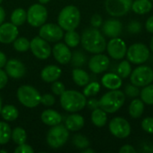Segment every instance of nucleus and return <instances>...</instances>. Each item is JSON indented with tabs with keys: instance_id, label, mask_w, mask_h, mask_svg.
<instances>
[{
	"instance_id": "obj_1",
	"label": "nucleus",
	"mask_w": 153,
	"mask_h": 153,
	"mask_svg": "<svg viewBox=\"0 0 153 153\" xmlns=\"http://www.w3.org/2000/svg\"><path fill=\"white\" fill-rule=\"evenodd\" d=\"M81 42L86 51L93 54L102 53L107 48V42L103 35L94 27L86 29L83 31Z\"/></svg>"
},
{
	"instance_id": "obj_2",
	"label": "nucleus",
	"mask_w": 153,
	"mask_h": 153,
	"mask_svg": "<svg viewBox=\"0 0 153 153\" xmlns=\"http://www.w3.org/2000/svg\"><path fill=\"white\" fill-rule=\"evenodd\" d=\"M60 103L62 108L68 112L81 111L87 103L86 97L83 93L77 91H65L60 95Z\"/></svg>"
},
{
	"instance_id": "obj_33",
	"label": "nucleus",
	"mask_w": 153,
	"mask_h": 153,
	"mask_svg": "<svg viewBox=\"0 0 153 153\" xmlns=\"http://www.w3.org/2000/svg\"><path fill=\"white\" fill-rule=\"evenodd\" d=\"M11 135L12 130L10 126L4 122H0V144H6L10 141Z\"/></svg>"
},
{
	"instance_id": "obj_19",
	"label": "nucleus",
	"mask_w": 153,
	"mask_h": 153,
	"mask_svg": "<svg viewBox=\"0 0 153 153\" xmlns=\"http://www.w3.org/2000/svg\"><path fill=\"white\" fill-rule=\"evenodd\" d=\"M122 22L117 19L107 20L102 25L103 33L109 38H117L122 33Z\"/></svg>"
},
{
	"instance_id": "obj_24",
	"label": "nucleus",
	"mask_w": 153,
	"mask_h": 153,
	"mask_svg": "<svg viewBox=\"0 0 153 153\" xmlns=\"http://www.w3.org/2000/svg\"><path fill=\"white\" fill-rule=\"evenodd\" d=\"M153 3L151 0H134L131 9L137 14H145L152 11Z\"/></svg>"
},
{
	"instance_id": "obj_51",
	"label": "nucleus",
	"mask_w": 153,
	"mask_h": 153,
	"mask_svg": "<svg viewBox=\"0 0 153 153\" xmlns=\"http://www.w3.org/2000/svg\"><path fill=\"white\" fill-rule=\"evenodd\" d=\"M4 17H5V12H4V8L0 6V25L3 23V22L4 20Z\"/></svg>"
},
{
	"instance_id": "obj_46",
	"label": "nucleus",
	"mask_w": 153,
	"mask_h": 153,
	"mask_svg": "<svg viewBox=\"0 0 153 153\" xmlns=\"http://www.w3.org/2000/svg\"><path fill=\"white\" fill-rule=\"evenodd\" d=\"M7 82H8L7 74L0 68V90H2L6 85Z\"/></svg>"
},
{
	"instance_id": "obj_37",
	"label": "nucleus",
	"mask_w": 153,
	"mask_h": 153,
	"mask_svg": "<svg viewBox=\"0 0 153 153\" xmlns=\"http://www.w3.org/2000/svg\"><path fill=\"white\" fill-rule=\"evenodd\" d=\"M100 91V83L97 82H89L87 85H85V88L83 90V94L85 97H91V96H94L97 93H99Z\"/></svg>"
},
{
	"instance_id": "obj_6",
	"label": "nucleus",
	"mask_w": 153,
	"mask_h": 153,
	"mask_svg": "<svg viewBox=\"0 0 153 153\" xmlns=\"http://www.w3.org/2000/svg\"><path fill=\"white\" fill-rule=\"evenodd\" d=\"M69 132L65 126L63 125H56L54 126L48 133L47 135V142L48 144L54 149H57L62 147L68 140Z\"/></svg>"
},
{
	"instance_id": "obj_25",
	"label": "nucleus",
	"mask_w": 153,
	"mask_h": 153,
	"mask_svg": "<svg viewBox=\"0 0 153 153\" xmlns=\"http://www.w3.org/2000/svg\"><path fill=\"white\" fill-rule=\"evenodd\" d=\"M129 115L132 118L137 119L142 117L144 111V102L140 99H134L129 105Z\"/></svg>"
},
{
	"instance_id": "obj_29",
	"label": "nucleus",
	"mask_w": 153,
	"mask_h": 153,
	"mask_svg": "<svg viewBox=\"0 0 153 153\" xmlns=\"http://www.w3.org/2000/svg\"><path fill=\"white\" fill-rule=\"evenodd\" d=\"M27 20V13L22 8H17L15 9L12 15H11V21L12 23H13L16 26L22 25L25 21Z\"/></svg>"
},
{
	"instance_id": "obj_48",
	"label": "nucleus",
	"mask_w": 153,
	"mask_h": 153,
	"mask_svg": "<svg viewBox=\"0 0 153 153\" xmlns=\"http://www.w3.org/2000/svg\"><path fill=\"white\" fill-rule=\"evenodd\" d=\"M119 152L120 153H136L135 149L130 145V144H126V145H124L120 150H119Z\"/></svg>"
},
{
	"instance_id": "obj_55",
	"label": "nucleus",
	"mask_w": 153,
	"mask_h": 153,
	"mask_svg": "<svg viewBox=\"0 0 153 153\" xmlns=\"http://www.w3.org/2000/svg\"><path fill=\"white\" fill-rule=\"evenodd\" d=\"M1 110H2V100L0 97V114H1Z\"/></svg>"
},
{
	"instance_id": "obj_57",
	"label": "nucleus",
	"mask_w": 153,
	"mask_h": 153,
	"mask_svg": "<svg viewBox=\"0 0 153 153\" xmlns=\"http://www.w3.org/2000/svg\"><path fill=\"white\" fill-rule=\"evenodd\" d=\"M2 1H3V0H0V4H1V3H2Z\"/></svg>"
},
{
	"instance_id": "obj_22",
	"label": "nucleus",
	"mask_w": 153,
	"mask_h": 153,
	"mask_svg": "<svg viewBox=\"0 0 153 153\" xmlns=\"http://www.w3.org/2000/svg\"><path fill=\"white\" fill-rule=\"evenodd\" d=\"M65 127L68 131L76 132L81 130L84 126V118L78 114H73L66 117L65 119Z\"/></svg>"
},
{
	"instance_id": "obj_47",
	"label": "nucleus",
	"mask_w": 153,
	"mask_h": 153,
	"mask_svg": "<svg viewBox=\"0 0 153 153\" xmlns=\"http://www.w3.org/2000/svg\"><path fill=\"white\" fill-rule=\"evenodd\" d=\"M86 105H87L88 108H89L90 109H91V110H94V109L100 108V102H99V100H96V99H91L90 100L87 101Z\"/></svg>"
},
{
	"instance_id": "obj_15",
	"label": "nucleus",
	"mask_w": 153,
	"mask_h": 153,
	"mask_svg": "<svg viewBox=\"0 0 153 153\" xmlns=\"http://www.w3.org/2000/svg\"><path fill=\"white\" fill-rule=\"evenodd\" d=\"M109 58L100 53L93 56L89 61V68L94 74H101L109 66Z\"/></svg>"
},
{
	"instance_id": "obj_14",
	"label": "nucleus",
	"mask_w": 153,
	"mask_h": 153,
	"mask_svg": "<svg viewBox=\"0 0 153 153\" xmlns=\"http://www.w3.org/2000/svg\"><path fill=\"white\" fill-rule=\"evenodd\" d=\"M107 50L108 55L116 60H120L123 59L126 55V51H127V47L126 42L119 39L118 37L117 38H112L108 45H107Z\"/></svg>"
},
{
	"instance_id": "obj_21",
	"label": "nucleus",
	"mask_w": 153,
	"mask_h": 153,
	"mask_svg": "<svg viewBox=\"0 0 153 153\" xmlns=\"http://www.w3.org/2000/svg\"><path fill=\"white\" fill-rule=\"evenodd\" d=\"M101 82L108 90H118L122 86V78L118 74L108 73L103 75Z\"/></svg>"
},
{
	"instance_id": "obj_11",
	"label": "nucleus",
	"mask_w": 153,
	"mask_h": 153,
	"mask_svg": "<svg viewBox=\"0 0 153 153\" xmlns=\"http://www.w3.org/2000/svg\"><path fill=\"white\" fill-rule=\"evenodd\" d=\"M110 133L120 139L126 138L131 134V126L129 122L120 117H117L111 119L108 125Z\"/></svg>"
},
{
	"instance_id": "obj_4",
	"label": "nucleus",
	"mask_w": 153,
	"mask_h": 153,
	"mask_svg": "<svg viewBox=\"0 0 153 153\" xmlns=\"http://www.w3.org/2000/svg\"><path fill=\"white\" fill-rule=\"evenodd\" d=\"M80 21V11L74 5H67L64 7L58 15V24L65 30H75L79 26Z\"/></svg>"
},
{
	"instance_id": "obj_28",
	"label": "nucleus",
	"mask_w": 153,
	"mask_h": 153,
	"mask_svg": "<svg viewBox=\"0 0 153 153\" xmlns=\"http://www.w3.org/2000/svg\"><path fill=\"white\" fill-rule=\"evenodd\" d=\"M1 116L2 117L9 122L14 121L18 116H19V112L17 110V108L13 106V105H6L4 108H2L1 110Z\"/></svg>"
},
{
	"instance_id": "obj_38",
	"label": "nucleus",
	"mask_w": 153,
	"mask_h": 153,
	"mask_svg": "<svg viewBox=\"0 0 153 153\" xmlns=\"http://www.w3.org/2000/svg\"><path fill=\"white\" fill-rule=\"evenodd\" d=\"M71 61H72L73 65H74L76 67H80V66H82V65H83L85 64V62H86V56L82 54V52H81V51H75L72 55Z\"/></svg>"
},
{
	"instance_id": "obj_54",
	"label": "nucleus",
	"mask_w": 153,
	"mask_h": 153,
	"mask_svg": "<svg viewBox=\"0 0 153 153\" xmlns=\"http://www.w3.org/2000/svg\"><path fill=\"white\" fill-rule=\"evenodd\" d=\"M151 49L152 50L153 52V37L152 38V40H151Z\"/></svg>"
},
{
	"instance_id": "obj_44",
	"label": "nucleus",
	"mask_w": 153,
	"mask_h": 153,
	"mask_svg": "<svg viewBox=\"0 0 153 153\" xmlns=\"http://www.w3.org/2000/svg\"><path fill=\"white\" fill-rule=\"evenodd\" d=\"M14 152L15 153H33L34 151L33 149L28 145V144H25V143H22V144H20L15 150H14Z\"/></svg>"
},
{
	"instance_id": "obj_10",
	"label": "nucleus",
	"mask_w": 153,
	"mask_h": 153,
	"mask_svg": "<svg viewBox=\"0 0 153 153\" xmlns=\"http://www.w3.org/2000/svg\"><path fill=\"white\" fill-rule=\"evenodd\" d=\"M132 4L133 0H106L105 7L109 15L120 17L131 10Z\"/></svg>"
},
{
	"instance_id": "obj_8",
	"label": "nucleus",
	"mask_w": 153,
	"mask_h": 153,
	"mask_svg": "<svg viewBox=\"0 0 153 153\" xmlns=\"http://www.w3.org/2000/svg\"><path fill=\"white\" fill-rule=\"evenodd\" d=\"M130 81L134 85L144 87L153 82V70L147 65H140L131 73Z\"/></svg>"
},
{
	"instance_id": "obj_36",
	"label": "nucleus",
	"mask_w": 153,
	"mask_h": 153,
	"mask_svg": "<svg viewBox=\"0 0 153 153\" xmlns=\"http://www.w3.org/2000/svg\"><path fill=\"white\" fill-rule=\"evenodd\" d=\"M73 143L77 149H80V150H84L90 146V142L87 139V137L82 134L74 135L73 138Z\"/></svg>"
},
{
	"instance_id": "obj_50",
	"label": "nucleus",
	"mask_w": 153,
	"mask_h": 153,
	"mask_svg": "<svg viewBox=\"0 0 153 153\" xmlns=\"http://www.w3.org/2000/svg\"><path fill=\"white\" fill-rule=\"evenodd\" d=\"M6 62H7V59H6L5 55H4L3 52H1V51H0V68L4 67V65H5Z\"/></svg>"
},
{
	"instance_id": "obj_49",
	"label": "nucleus",
	"mask_w": 153,
	"mask_h": 153,
	"mask_svg": "<svg viewBox=\"0 0 153 153\" xmlns=\"http://www.w3.org/2000/svg\"><path fill=\"white\" fill-rule=\"evenodd\" d=\"M145 28L147 31H149L150 33H153V15L147 19L145 22Z\"/></svg>"
},
{
	"instance_id": "obj_45",
	"label": "nucleus",
	"mask_w": 153,
	"mask_h": 153,
	"mask_svg": "<svg viewBox=\"0 0 153 153\" xmlns=\"http://www.w3.org/2000/svg\"><path fill=\"white\" fill-rule=\"evenodd\" d=\"M91 23L94 28H99L103 24V20L102 17L100 14H94L92 15L91 19Z\"/></svg>"
},
{
	"instance_id": "obj_23",
	"label": "nucleus",
	"mask_w": 153,
	"mask_h": 153,
	"mask_svg": "<svg viewBox=\"0 0 153 153\" xmlns=\"http://www.w3.org/2000/svg\"><path fill=\"white\" fill-rule=\"evenodd\" d=\"M62 116L53 109H47L41 114L42 122L49 126H54L60 124L62 122Z\"/></svg>"
},
{
	"instance_id": "obj_5",
	"label": "nucleus",
	"mask_w": 153,
	"mask_h": 153,
	"mask_svg": "<svg viewBox=\"0 0 153 153\" xmlns=\"http://www.w3.org/2000/svg\"><path fill=\"white\" fill-rule=\"evenodd\" d=\"M19 101L27 108H35L40 103L41 95L39 92L30 85H22L17 91Z\"/></svg>"
},
{
	"instance_id": "obj_31",
	"label": "nucleus",
	"mask_w": 153,
	"mask_h": 153,
	"mask_svg": "<svg viewBox=\"0 0 153 153\" xmlns=\"http://www.w3.org/2000/svg\"><path fill=\"white\" fill-rule=\"evenodd\" d=\"M12 140L13 141L14 143L20 145L22 143H25L27 140V134L25 130L22 127H16L12 131V135H11Z\"/></svg>"
},
{
	"instance_id": "obj_39",
	"label": "nucleus",
	"mask_w": 153,
	"mask_h": 153,
	"mask_svg": "<svg viewBox=\"0 0 153 153\" xmlns=\"http://www.w3.org/2000/svg\"><path fill=\"white\" fill-rule=\"evenodd\" d=\"M140 89L138 86L132 84H127L125 88V94L128 96L129 98H137L140 95Z\"/></svg>"
},
{
	"instance_id": "obj_20",
	"label": "nucleus",
	"mask_w": 153,
	"mask_h": 153,
	"mask_svg": "<svg viewBox=\"0 0 153 153\" xmlns=\"http://www.w3.org/2000/svg\"><path fill=\"white\" fill-rule=\"evenodd\" d=\"M62 70L56 65H48L41 71L40 76L41 79L46 82H53L57 81V79L61 76Z\"/></svg>"
},
{
	"instance_id": "obj_18",
	"label": "nucleus",
	"mask_w": 153,
	"mask_h": 153,
	"mask_svg": "<svg viewBox=\"0 0 153 153\" xmlns=\"http://www.w3.org/2000/svg\"><path fill=\"white\" fill-rule=\"evenodd\" d=\"M53 55L56 60L61 65L69 63L72 58V52L70 51L68 46L64 43H57L54 46Z\"/></svg>"
},
{
	"instance_id": "obj_12",
	"label": "nucleus",
	"mask_w": 153,
	"mask_h": 153,
	"mask_svg": "<svg viewBox=\"0 0 153 153\" xmlns=\"http://www.w3.org/2000/svg\"><path fill=\"white\" fill-rule=\"evenodd\" d=\"M39 37L47 41L56 42L63 39L64 31L59 25L54 23L43 24L39 30Z\"/></svg>"
},
{
	"instance_id": "obj_58",
	"label": "nucleus",
	"mask_w": 153,
	"mask_h": 153,
	"mask_svg": "<svg viewBox=\"0 0 153 153\" xmlns=\"http://www.w3.org/2000/svg\"><path fill=\"white\" fill-rule=\"evenodd\" d=\"M151 1H152V3H153V0H151Z\"/></svg>"
},
{
	"instance_id": "obj_34",
	"label": "nucleus",
	"mask_w": 153,
	"mask_h": 153,
	"mask_svg": "<svg viewBox=\"0 0 153 153\" xmlns=\"http://www.w3.org/2000/svg\"><path fill=\"white\" fill-rule=\"evenodd\" d=\"M132 73V66L128 60H123L117 67V74L121 78H127Z\"/></svg>"
},
{
	"instance_id": "obj_17",
	"label": "nucleus",
	"mask_w": 153,
	"mask_h": 153,
	"mask_svg": "<svg viewBox=\"0 0 153 153\" xmlns=\"http://www.w3.org/2000/svg\"><path fill=\"white\" fill-rule=\"evenodd\" d=\"M5 73L12 78L19 79L24 76L26 73V69L24 65L17 59H10L6 62L5 65Z\"/></svg>"
},
{
	"instance_id": "obj_52",
	"label": "nucleus",
	"mask_w": 153,
	"mask_h": 153,
	"mask_svg": "<svg viewBox=\"0 0 153 153\" xmlns=\"http://www.w3.org/2000/svg\"><path fill=\"white\" fill-rule=\"evenodd\" d=\"M82 153H94V151L93 150H91V149H84L83 151H82Z\"/></svg>"
},
{
	"instance_id": "obj_43",
	"label": "nucleus",
	"mask_w": 153,
	"mask_h": 153,
	"mask_svg": "<svg viewBox=\"0 0 153 153\" xmlns=\"http://www.w3.org/2000/svg\"><path fill=\"white\" fill-rule=\"evenodd\" d=\"M56 102V99L53 95L51 94H44L43 96H41L40 99V103H42L45 106H53Z\"/></svg>"
},
{
	"instance_id": "obj_7",
	"label": "nucleus",
	"mask_w": 153,
	"mask_h": 153,
	"mask_svg": "<svg viewBox=\"0 0 153 153\" xmlns=\"http://www.w3.org/2000/svg\"><path fill=\"white\" fill-rule=\"evenodd\" d=\"M126 56L129 62L134 65H141L149 59L150 50L143 43H134L127 49Z\"/></svg>"
},
{
	"instance_id": "obj_56",
	"label": "nucleus",
	"mask_w": 153,
	"mask_h": 153,
	"mask_svg": "<svg viewBox=\"0 0 153 153\" xmlns=\"http://www.w3.org/2000/svg\"><path fill=\"white\" fill-rule=\"evenodd\" d=\"M0 152H4V153H5V152H5V151H0Z\"/></svg>"
},
{
	"instance_id": "obj_27",
	"label": "nucleus",
	"mask_w": 153,
	"mask_h": 153,
	"mask_svg": "<svg viewBox=\"0 0 153 153\" xmlns=\"http://www.w3.org/2000/svg\"><path fill=\"white\" fill-rule=\"evenodd\" d=\"M73 80L78 86H85L90 82V76L89 74L82 69L74 68L72 73Z\"/></svg>"
},
{
	"instance_id": "obj_41",
	"label": "nucleus",
	"mask_w": 153,
	"mask_h": 153,
	"mask_svg": "<svg viewBox=\"0 0 153 153\" xmlns=\"http://www.w3.org/2000/svg\"><path fill=\"white\" fill-rule=\"evenodd\" d=\"M142 128L146 133L153 134V117H145L142 121Z\"/></svg>"
},
{
	"instance_id": "obj_30",
	"label": "nucleus",
	"mask_w": 153,
	"mask_h": 153,
	"mask_svg": "<svg viewBox=\"0 0 153 153\" xmlns=\"http://www.w3.org/2000/svg\"><path fill=\"white\" fill-rule=\"evenodd\" d=\"M81 37L76 31H74V30H67V32L65 35V42L68 47L75 48L79 45Z\"/></svg>"
},
{
	"instance_id": "obj_35",
	"label": "nucleus",
	"mask_w": 153,
	"mask_h": 153,
	"mask_svg": "<svg viewBox=\"0 0 153 153\" xmlns=\"http://www.w3.org/2000/svg\"><path fill=\"white\" fill-rule=\"evenodd\" d=\"M30 42L23 37L21 38H16L13 40V48L19 52H25L30 48Z\"/></svg>"
},
{
	"instance_id": "obj_16",
	"label": "nucleus",
	"mask_w": 153,
	"mask_h": 153,
	"mask_svg": "<svg viewBox=\"0 0 153 153\" xmlns=\"http://www.w3.org/2000/svg\"><path fill=\"white\" fill-rule=\"evenodd\" d=\"M18 36L17 26L11 22H5L0 25V42L8 44L13 42Z\"/></svg>"
},
{
	"instance_id": "obj_3",
	"label": "nucleus",
	"mask_w": 153,
	"mask_h": 153,
	"mask_svg": "<svg viewBox=\"0 0 153 153\" xmlns=\"http://www.w3.org/2000/svg\"><path fill=\"white\" fill-rule=\"evenodd\" d=\"M126 101V94L119 90H110V91L105 93L100 100V108L107 113H116L119 110Z\"/></svg>"
},
{
	"instance_id": "obj_42",
	"label": "nucleus",
	"mask_w": 153,
	"mask_h": 153,
	"mask_svg": "<svg viewBox=\"0 0 153 153\" xmlns=\"http://www.w3.org/2000/svg\"><path fill=\"white\" fill-rule=\"evenodd\" d=\"M51 90H52V91H53L54 94L60 96V95L65 91V88L64 83H62L61 82H56V81H55V82H53V83H52Z\"/></svg>"
},
{
	"instance_id": "obj_13",
	"label": "nucleus",
	"mask_w": 153,
	"mask_h": 153,
	"mask_svg": "<svg viewBox=\"0 0 153 153\" xmlns=\"http://www.w3.org/2000/svg\"><path fill=\"white\" fill-rule=\"evenodd\" d=\"M30 48L32 54L39 59H47L51 54V48L47 40L41 37H35L30 41Z\"/></svg>"
},
{
	"instance_id": "obj_40",
	"label": "nucleus",
	"mask_w": 153,
	"mask_h": 153,
	"mask_svg": "<svg viewBox=\"0 0 153 153\" xmlns=\"http://www.w3.org/2000/svg\"><path fill=\"white\" fill-rule=\"evenodd\" d=\"M127 30L131 34H138L142 31V24L138 21H132L129 22Z\"/></svg>"
},
{
	"instance_id": "obj_32",
	"label": "nucleus",
	"mask_w": 153,
	"mask_h": 153,
	"mask_svg": "<svg viewBox=\"0 0 153 153\" xmlns=\"http://www.w3.org/2000/svg\"><path fill=\"white\" fill-rule=\"evenodd\" d=\"M141 100L147 105H153V84H148L143 87L140 92Z\"/></svg>"
},
{
	"instance_id": "obj_26",
	"label": "nucleus",
	"mask_w": 153,
	"mask_h": 153,
	"mask_svg": "<svg viewBox=\"0 0 153 153\" xmlns=\"http://www.w3.org/2000/svg\"><path fill=\"white\" fill-rule=\"evenodd\" d=\"M91 121L94 126L97 127H103L108 121V116L107 112H105L100 108H98L94 110H92L91 113Z\"/></svg>"
},
{
	"instance_id": "obj_9",
	"label": "nucleus",
	"mask_w": 153,
	"mask_h": 153,
	"mask_svg": "<svg viewBox=\"0 0 153 153\" xmlns=\"http://www.w3.org/2000/svg\"><path fill=\"white\" fill-rule=\"evenodd\" d=\"M48 18L47 8L42 4H32L27 12V21L33 27H40Z\"/></svg>"
},
{
	"instance_id": "obj_53",
	"label": "nucleus",
	"mask_w": 153,
	"mask_h": 153,
	"mask_svg": "<svg viewBox=\"0 0 153 153\" xmlns=\"http://www.w3.org/2000/svg\"><path fill=\"white\" fill-rule=\"evenodd\" d=\"M49 1H50V0H39V2L40 4H48Z\"/></svg>"
}]
</instances>
